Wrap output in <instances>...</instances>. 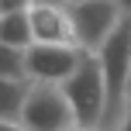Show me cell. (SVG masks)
Segmentation results:
<instances>
[{
	"label": "cell",
	"mask_w": 131,
	"mask_h": 131,
	"mask_svg": "<svg viewBox=\"0 0 131 131\" xmlns=\"http://www.w3.org/2000/svg\"><path fill=\"white\" fill-rule=\"evenodd\" d=\"M69 131H86V128H69Z\"/></svg>",
	"instance_id": "obj_11"
},
{
	"label": "cell",
	"mask_w": 131,
	"mask_h": 131,
	"mask_svg": "<svg viewBox=\"0 0 131 131\" xmlns=\"http://www.w3.org/2000/svg\"><path fill=\"white\" fill-rule=\"evenodd\" d=\"M83 52L72 45H28L24 48V76L28 83L62 86L79 66Z\"/></svg>",
	"instance_id": "obj_5"
},
{
	"label": "cell",
	"mask_w": 131,
	"mask_h": 131,
	"mask_svg": "<svg viewBox=\"0 0 131 131\" xmlns=\"http://www.w3.org/2000/svg\"><path fill=\"white\" fill-rule=\"evenodd\" d=\"M66 21L72 28V45L83 55H97L100 45L111 38V31L121 24L128 14V4H117V0H86V4H62Z\"/></svg>",
	"instance_id": "obj_2"
},
{
	"label": "cell",
	"mask_w": 131,
	"mask_h": 131,
	"mask_svg": "<svg viewBox=\"0 0 131 131\" xmlns=\"http://www.w3.org/2000/svg\"><path fill=\"white\" fill-rule=\"evenodd\" d=\"M59 90H62V100L72 114V128L100 131V121H104V79H100L97 55H83L79 66L72 69V76Z\"/></svg>",
	"instance_id": "obj_3"
},
{
	"label": "cell",
	"mask_w": 131,
	"mask_h": 131,
	"mask_svg": "<svg viewBox=\"0 0 131 131\" xmlns=\"http://www.w3.org/2000/svg\"><path fill=\"white\" fill-rule=\"evenodd\" d=\"M0 79H24V52H14V48L0 45Z\"/></svg>",
	"instance_id": "obj_9"
},
{
	"label": "cell",
	"mask_w": 131,
	"mask_h": 131,
	"mask_svg": "<svg viewBox=\"0 0 131 131\" xmlns=\"http://www.w3.org/2000/svg\"><path fill=\"white\" fill-rule=\"evenodd\" d=\"M0 131H24V128H21L17 121H14V124H7V121H0Z\"/></svg>",
	"instance_id": "obj_10"
},
{
	"label": "cell",
	"mask_w": 131,
	"mask_h": 131,
	"mask_svg": "<svg viewBox=\"0 0 131 131\" xmlns=\"http://www.w3.org/2000/svg\"><path fill=\"white\" fill-rule=\"evenodd\" d=\"M0 45L14 48V52H24L31 45V31H28V4H21L17 10L0 14Z\"/></svg>",
	"instance_id": "obj_7"
},
{
	"label": "cell",
	"mask_w": 131,
	"mask_h": 131,
	"mask_svg": "<svg viewBox=\"0 0 131 131\" xmlns=\"http://www.w3.org/2000/svg\"><path fill=\"white\" fill-rule=\"evenodd\" d=\"M28 31H31V45H72V28L66 21L62 4L31 0L28 4Z\"/></svg>",
	"instance_id": "obj_6"
},
{
	"label": "cell",
	"mask_w": 131,
	"mask_h": 131,
	"mask_svg": "<svg viewBox=\"0 0 131 131\" xmlns=\"http://www.w3.org/2000/svg\"><path fill=\"white\" fill-rule=\"evenodd\" d=\"M100 79H104V121L100 131H117L131 121V17L111 31V38L97 52Z\"/></svg>",
	"instance_id": "obj_1"
},
{
	"label": "cell",
	"mask_w": 131,
	"mask_h": 131,
	"mask_svg": "<svg viewBox=\"0 0 131 131\" xmlns=\"http://www.w3.org/2000/svg\"><path fill=\"white\" fill-rule=\"evenodd\" d=\"M17 124L24 131H69L72 114L62 100V90L48 83H28V97L21 104Z\"/></svg>",
	"instance_id": "obj_4"
},
{
	"label": "cell",
	"mask_w": 131,
	"mask_h": 131,
	"mask_svg": "<svg viewBox=\"0 0 131 131\" xmlns=\"http://www.w3.org/2000/svg\"><path fill=\"white\" fill-rule=\"evenodd\" d=\"M24 97H28V83L24 79H0V121L14 124L21 117Z\"/></svg>",
	"instance_id": "obj_8"
}]
</instances>
